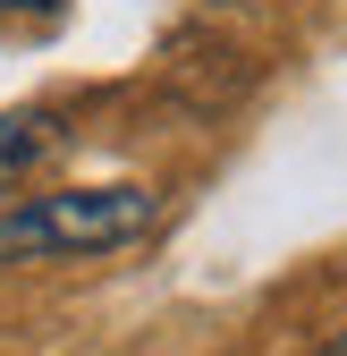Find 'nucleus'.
<instances>
[{
    "mask_svg": "<svg viewBox=\"0 0 347 356\" xmlns=\"http://www.w3.org/2000/svg\"><path fill=\"white\" fill-rule=\"evenodd\" d=\"M153 229L144 187H60L17 212H0V254H102Z\"/></svg>",
    "mask_w": 347,
    "mask_h": 356,
    "instance_id": "1",
    "label": "nucleus"
},
{
    "mask_svg": "<svg viewBox=\"0 0 347 356\" xmlns=\"http://www.w3.org/2000/svg\"><path fill=\"white\" fill-rule=\"evenodd\" d=\"M0 9H26V0H0ZM42 9H51V0H42Z\"/></svg>",
    "mask_w": 347,
    "mask_h": 356,
    "instance_id": "4",
    "label": "nucleus"
},
{
    "mask_svg": "<svg viewBox=\"0 0 347 356\" xmlns=\"http://www.w3.org/2000/svg\"><path fill=\"white\" fill-rule=\"evenodd\" d=\"M322 356H347V331H339V339H322Z\"/></svg>",
    "mask_w": 347,
    "mask_h": 356,
    "instance_id": "3",
    "label": "nucleus"
},
{
    "mask_svg": "<svg viewBox=\"0 0 347 356\" xmlns=\"http://www.w3.org/2000/svg\"><path fill=\"white\" fill-rule=\"evenodd\" d=\"M60 145V119H42V111H9L0 119V187H17V178Z\"/></svg>",
    "mask_w": 347,
    "mask_h": 356,
    "instance_id": "2",
    "label": "nucleus"
}]
</instances>
